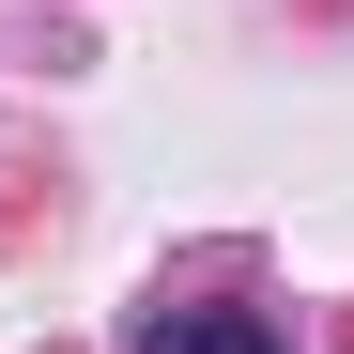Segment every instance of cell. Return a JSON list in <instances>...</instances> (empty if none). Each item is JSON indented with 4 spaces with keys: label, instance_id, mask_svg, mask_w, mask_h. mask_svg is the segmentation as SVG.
I'll use <instances>...</instances> for the list:
<instances>
[{
    "label": "cell",
    "instance_id": "obj_1",
    "mask_svg": "<svg viewBox=\"0 0 354 354\" xmlns=\"http://www.w3.org/2000/svg\"><path fill=\"white\" fill-rule=\"evenodd\" d=\"M124 354H292L277 324H247V308H154Z\"/></svg>",
    "mask_w": 354,
    "mask_h": 354
}]
</instances>
